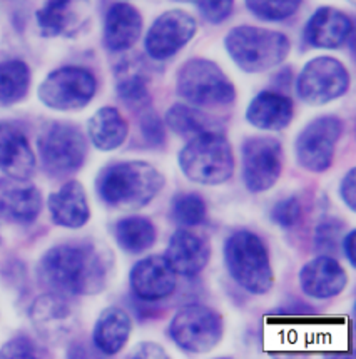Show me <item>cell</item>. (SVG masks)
<instances>
[{"label": "cell", "instance_id": "1", "mask_svg": "<svg viewBox=\"0 0 356 359\" xmlns=\"http://www.w3.org/2000/svg\"><path fill=\"white\" fill-rule=\"evenodd\" d=\"M112 269L114 257L107 248L94 241H72L44 254L37 276L49 292L94 296L107 287Z\"/></svg>", "mask_w": 356, "mask_h": 359}, {"label": "cell", "instance_id": "2", "mask_svg": "<svg viewBox=\"0 0 356 359\" xmlns=\"http://www.w3.org/2000/svg\"><path fill=\"white\" fill-rule=\"evenodd\" d=\"M166 179L152 164L144 161H124L107 165L95 181L99 198L117 209L146 208L164 187Z\"/></svg>", "mask_w": 356, "mask_h": 359}, {"label": "cell", "instance_id": "3", "mask_svg": "<svg viewBox=\"0 0 356 359\" xmlns=\"http://www.w3.org/2000/svg\"><path fill=\"white\" fill-rule=\"evenodd\" d=\"M224 47L241 71L259 74L284 62L291 50V42L278 30L237 25L228 32Z\"/></svg>", "mask_w": 356, "mask_h": 359}, {"label": "cell", "instance_id": "4", "mask_svg": "<svg viewBox=\"0 0 356 359\" xmlns=\"http://www.w3.org/2000/svg\"><path fill=\"white\" fill-rule=\"evenodd\" d=\"M224 261L231 278L244 291L263 296L270 292L275 284L270 252L265 241L251 231H236L226 241Z\"/></svg>", "mask_w": 356, "mask_h": 359}, {"label": "cell", "instance_id": "5", "mask_svg": "<svg viewBox=\"0 0 356 359\" xmlns=\"http://www.w3.org/2000/svg\"><path fill=\"white\" fill-rule=\"evenodd\" d=\"M178 162L189 181L206 186L228 182L236 168L231 144L221 133H206L192 137L179 152Z\"/></svg>", "mask_w": 356, "mask_h": 359}, {"label": "cell", "instance_id": "6", "mask_svg": "<svg viewBox=\"0 0 356 359\" xmlns=\"http://www.w3.org/2000/svg\"><path fill=\"white\" fill-rule=\"evenodd\" d=\"M176 90L195 107H226L236 100V87L216 62L189 59L176 77Z\"/></svg>", "mask_w": 356, "mask_h": 359}, {"label": "cell", "instance_id": "7", "mask_svg": "<svg viewBox=\"0 0 356 359\" xmlns=\"http://www.w3.org/2000/svg\"><path fill=\"white\" fill-rule=\"evenodd\" d=\"M42 168L52 177L77 172L87 157V142L81 129L65 122H52L37 139Z\"/></svg>", "mask_w": 356, "mask_h": 359}, {"label": "cell", "instance_id": "8", "mask_svg": "<svg viewBox=\"0 0 356 359\" xmlns=\"http://www.w3.org/2000/svg\"><path fill=\"white\" fill-rule=\"evenodd\" d=\"M224 323L221 314L204 304H187L174 314L169 336L183 351L191 354L209 353L221 343Z\"/></svg>", "mask_w": 356, "mask_h": 359}, {"label": "cell", "instance_id": "9", "mask_svg": "<svg viewBox=\"0 0 356 359\" xmlns=\"http://www.w3.org/2000/svg\"><path fill=\"white\" fill-rule=\"evenodd\" d=\"M98 81L94 74L77 65H65L44 79L39 99L54 111H79L94 99Z\"/></svg>", "mask_w": 356, "mask_h": 359}, {"label": "cell", "instance_id": "10", "mask_svg": "<svg viewBox=\"0 0 356 359\" xmlns=\"http://www.w3.org/2000/svg\"><path fill=\"white\" fill-rule=\"evenodd\" d=\"M350 89V72L335 57H315L300 72L296 92L311 106H323L343 97Z\"/></svg>", "mask_w": 356, "mask_h": 359}, {"label": "cell", "instance_id": "11", "mask_svg": "<svg viewBox=\"0 0 356 359\" xmlns=\"http://www.w3.org/2000/svg\"><path fill=\"white\" fill-rule=\"evenodd\" d=\"M345 133L338 116H319L298 134L294 151L298 164L310 172H324L333 165L336 144Z\"/></svg>", "mask_w": 356, "mask_h": 359}, {"label": "cell", "instance_id": "12", "mask_svg": "<svg viewBox=\"0 0 356 359\" xmlns=\"http://www.w3.org/2000/svg\"><path fill=\"white\" fill-rule=\"evenodd\" d=\"M283 172V146L276 137L256 135L243 144V179L253 194L270 191Z\"/></svg>", "mask_w": 356, "mask_h": 359}, {"label": "cell", "instance_id": "13", "mask_svg": "<svg viewBox=\"0 0 356 359\" xmlns=\"http://www.w3.org/2000/svg\"><path fill=\"white\" fill-rule=\"evenodd\" d=\"M197 32V22L189 12L173 8L152 22L147 30L146 52L152 59L166 60L183 50Z\"/></svg>", "mask_w": 356, "mask_h": 359}, {"label": "cell", "instance_id": "14", "mask_svg": "<svg viewBox=\"0 0 356 359\" xmlns=\"http://www.w3.org/2000/svg\"><path fill=\"white\" fill-rule=\"evenodd\" d=\"M30 319L35 331L49 343H59L67 338L76 327V313L67 297L49 292L34 301Z\"/></svg>", "mask_w": 356, "mask_h": 359}, {"label": "cell", "instance_id": "15", "mask_svg": "<svg viewBox=\"0 0 356 359\" xmlns=\"http://www.w3.org/2000/svg\"><path fill=\"white\" fill-rule=\"evenodd\" d=\"M129 279L134 294L151 303L173 296L178 287V274L166 256H147L136 262Z\"/></svg>", "mask_w": 356, "mask_h": 359}, {"label": "cell", "instance_id": "16", "mask_svg": "<svg viewBox=\"0 0 356 359\" xmlns=\"http://www.w3.org/2000/svg\"><path fill=\"white\" fill-rule=\"evenodd\" d=\"M353 34V20L336 7H319L306 22L303 41L313 49H340Z\"/></svg>", "mask_w": 356, "mask_h": 359}, {"label": "cell", "instance_id": "17", "mask_svg": "<svg viewBox=\"0 0 356 359\" xmlns=\"http://www.w3.org/2000/svg\"><path fill=\"white\" fill-rule=\"evenodd\" d=\"M42 209L41 191L20 179H0V219L14 224H30Z\"/></svg>", "mask_w": 356, "mask_h": 359}, {"label": "cell", "instance_id": "18", "mask_svg": "<svg viewBox=\"0 0 356 359\" xmlns=\"http://www.w3.org/2000/svg\"><path fill=\"white\" fill-rule=\"evenodd\" d=\"M37 161L24 130L12 122H0V170L7 177L29 181Z\"/></svg>", "mask_w": 356, "mask_h": 359}, {"label": "cell", "instance_id": "19", "mask_svg": "<svg viewBox=\"0 0 356 359\" xmlns=\"http://www.w3.org/2000/svg\"><path fill=\"white\" fill-rule=\"evenodd\" d=\"M300 286L306 296L329 299L341 294L348 284V274L331 256H318L300 269Z\"/></svg>", "mask_w": 356, "mask_h": 359}, {"label": "cell", "instance_id": "20", "mask_svg": "<svg viewBox=\"0 0 356 359\" xmlns=\"http://www.w3.org/2000/svg\"><path fill=\"white\" fill-rule=\"evenodd\" d=\"M89 0H47L37 11V24L44 37H72L87 22Z\"/></svg>", "mask_w": 356, "mask_h": 359}, {"label": "cell", "instance_id": "21", "mask_svg": "<svg viewBox=\"0 0 356 359\" xmlns=\"http://www.w3.org/2000/svg\"><path fill=\"white\" fill-rule=\"evenodd\" d=\"M166 259L173 266L176 274L183 278H196L208 266L211 246L203 236L189 229H178L166 249Z\"/></svg>", "mask_w": 356, "mask_h": 359}, {"label": "cell", "instance_id": "22", "mask_svg": "<svg viewBox=\"0 0 356 359\" xmlns=\"http://www.w3.org/2000/svg\"><path fill=\"white\" fill-rule=\"evenodd\" d=\"M143 15L127 2H116L109 7L104 20V46L112 52L129 50L143 34Z\"/></svg>", "mask_w": 356, "mask_h": 359}, {"label": "cell", "instance_id": "23", "mask_svg": "<svg viewBox=\"0 0 356 359\" xmlns=\"http://www.w3.org/2000/svg\"><path fill=\"white\" fill-rule=\"evenodd\" d=\"M293 100L278 90H263L249 102L246 121L261 130H283L293 121Z\"/></svg>", "mask_w": 356, "mask_h": 359}, {"label": "cell", "instance_id": "24", "mask_svg": "<svg viewBox=\"0 0 356 359\" xmlns=\"http://www.w3.org/2000/svg\"><path fill=\"white\" fill-rule=\"evenodd\" d=\"M49 212L57 226L79 229L89 221L91 208L84 186L79 181L65 182L49 196Z\"/></svg>", "mask_w": 356, "mask_h": 359}, {"label": "cell", "instance_id": "25", "mask_svg": "<svg viewBox=\"0 0 356 359\" xmlns=\"http://www.w3.org/2000/svg\"><path fill=\"white\" fill-rule=\"evenodd\" d=\"M114 76H116V92L126 106L140 111L151 106L147 69L139 57H131L117 64Z\"/></svg>", "mask_w": 356, "mask_h": 359}, {"label": "cell", "instance_id": "26", "mask_svg": "<svg viewBox=\"0 0 356 359\" xmlns=\"http://www.w3.org/2000/svg\"><path fill=\"white\" fill-rule=\"evenodd\" d=\"M131 331H133V319L129 314L122 308L111 306L100 313L92 332V341L100 353L112 356L127 344Z\"/></svg>", "mask_w": 356, "mask_h": 359}, {"label": "cell", "instance_id": "27", "mask_svg": "<svg viewBox=\"0 0 356 359\" xmlns=\"http://www.w3.org/2000/svg\"><path fill=\"white\" fill-rule=\"evenodd\" d=\"M89 137L94 147L99 151H116L126 142L129 134V126L116 107H103L89 119L87 124Z\"/></svg>", "mask_w": 356, "mask_h": 359}, {"label": "cell", "instance_id": "28", "mask_svg": "<svg viewBox=\"0 0 356 359\" xmlns=\"http://www.w3.org/2000/svg\"><path fill=\"white\" fill-rule=\"evenodd\" d=\"M117 244L129 254H140L154 246L157 239L156 226L143 216H129L117 221L114 229Z\"/></svg>", "mask_w": 356, "mask_h": 359}, {"label": "cell", "instance_id": "29", "mask_svg": "<svg viewBox=\"0 0 356 359\" xmlns=\"http://www.w3.org/2000/svg\"><path fill=\"white\" fill-rule=\"evenodd\" d=\"M166 124L174 134L183 137H196L206 133H219L218 124L204 112L187 104H174L166 112Z\"/></svg>", "mask_w": 356, "mask_h": 359}, {"label": "cell", "instance_id": "30", "mask_svg": "<svg viewBox=\"0 0 356 359\" xmlns=\"http://www.w3.org/2000/svg\"><path fill=\"white\" fill-rule=\"evenodd\" d=\"M30 69L24 60L0 62V107L14 106L27 95Z\"/></svg>", "mask_w": 356, "mask_h": 359}, {"label": "cell", "instance_id": "31", "mask_svg": "<svg viewBox=\"0 0 356 359\" xmlns=\"http://www.w3.org/2000/svg\"><path fill=\"white\" fill-rule=\"evenodd\" d=\"M206 214H208V208H206L204 199L196 192H184V194L176 196L171 205V217L184 227L203 224Z\"/></svg>", "mask_w": 356, "mask_h": 359}, {"label": "cell", "instance_id": "32", "mask_svg": "<svg viewBox=\"0 0 356 359\" xmlns=\"http://www.w3.org/2000/svg\"><path fill=\"white\" fill-rule=\"evenodd\" d=\"M254 17L268 22L286 20L300 11L303 0H244Z\"/></svg>", "mask_w": 356, "mask_h": 359}, {"label": "cell", "instance_id": "33", "mask_svg": "<svg viewBox=\"0 0 356 359\" xmlns=\"http://www.w3.org/2000/svg\"><path fill=\"white\" fill-rule=\"evenodd\" d=\"M139 130H140V135H143L144 142H146L149 147L164 146V142H166L164 124H162L159 116L152 111L151 106L140 111Z\"/></svg>", "mask_w": 356, "mask_h": 359}, {"label": "cell", "instance_id": "34", "mask_svg": "<svg viewBox=\"0 0 356 359\" xmlns=\"http://www.w3.org/2000/svg\"><path fill=\"white\" fill-rule=\"evenodd\" d=\"M303 217V205L296 196L281 199L271 209V221L283 229H293L300 224Z\"/></svg>", "mask_w": 356, "mask_h": 359}, {"label": "cell", "instance_id": "35", "mask_svg": "<svg viewBox=\"0 0 356 359\" xmlns=\"http://www.w3.org/2000/svg\"><path fill=\"white\" fill-rule=\"evenodd\" d=\"M341 229L343 224L336 219H327L319 222L315 231L316 249L322 252H335L338 244H341Z\"/></svg>", "mask_w": 356, "mask_h": 359}, {"label": "cell", "instance_id": "36", "mask_svg": "<svg viewBox=\"0 0 356 359\" xmlns=\"http://www.w3.org/2000/svg\"><path fill=\"white\" fill-rule=\"evenodd\" d=\"M201 15L209 24H221L232 14L235 0H196Z\"/></svg>", "mask_w": 356, "mask_h": 359}, {"label": "cell", "instance_id": "37", "mask_svg": "<svg viewBox=\"0 0 356 359\" xmlns=\"http://www.w3.org/2000/svg\"><path fill=\"white\" fill-rule=\"evenodd\" d=\"M37 356V346L27 336H17L0 349V359H30Z\"/></svg>", "mask_w": 356, "mask_h": 359}, {"label": "cell", "instance_id": "38", "mask_svg": "<svg viewBox=\"0 0 356 359\" xmlns=\"http://www.w3.org/2000/svg\"><path fill=\"white\" fill-rule=\"evenodd\" d=\"M340 198L351 212L356 211V169H350L340 182Z\"/></svg>", "mask_w": 356, "mask_h": 359}, {"label": "cell", "instance_id": "39", "mask_svg": "<svg viewBox=\"0 0 356 359\" xmlns=\"http://www.w3.org/2000/svg\"><path fill=\"white\" fill-rule=\"evenodd\" d=\"M129 358H138V359H159V358H168V353L164 351L161 344L151 343V341H146V343H140L134 348L133 353H129Z\"/></svg>", "mask_w": 356, "mask_h": 359}, {"label": "cell", "instance_id": "40", "mask_svg": "<svg viewBox=\"0 0 356 359\" xmlns=\"http://www.w3.org/2000/svg\"><path fill=\"white\" fill-rule=\"evenodd\" d=\"M355 231H350L348 234L343 236L341 238V249H343V254H345L346 259L350 261L351 266H355Z\"/></svg>", "mask_w": 356, "mask_h": 359}, {"label": "cell", "instance_id": "41", "mask_svg": "<svg viewBox=\"0 0 356 359\" xmlns=\"http://www.w3.org/2000/svg\"><path fill=\"white\" fill-rule=\"evenodd\" d=\"M178 2H189V0H178Z\"/></svg>", "mask_w": 356, "mask_h": 359}, {"label": "cell", "instance_id": "42", "mask_svg": "<svg viewBox=\"0 0 356 359\" xmlns=\"http://www.w3.org/2000/svg\"><path fill=\"white\" fill-rule=\"evenodd\" d=\"M0 244H2V239H0Z\"/></svg>", "mask_w": 356, "mask_h": 359}]
</instances>
